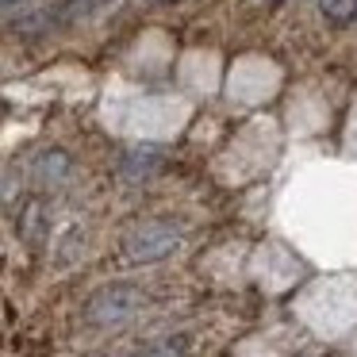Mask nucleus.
Masks as SVG:
<instances>
[{
	"label": "nucleus",
	"mask_w": 357,
	"mask_h": 357,
	"mask_svg": "<svg viewBox=\"0 0 357 357\" xmlns=\"http://www.w3.org/2000/svg\"><path fill=\"white\" fill-rule=\"evenodd\" d=\"M158 162H162V154H158L154 146H142V150H131V154L123 158V177H127V181H139V177H150V173L158 169Z\"/></svg>",
	"instance_id": "20e7f679"
},
{
	"label": "nucleus",
	"mask_w": 357,
	"mask_h": 357,
	"mask_svg": "<svg viewBox=\"0 0 357 357\" xmlns=\"http://www.w3.org/2000/svg\"><path fill=\"white\" fill-rule=\"evenodd\" d=\"M142 307H146L142 288H135V284H112V288H100V292L85 303V319L93 326H123V323H131Z\"/></svg>",
	"instance_id": "f257e3e1"
},
{
	"label": "nucleus",
	"mask_w": 357,
	"mask_h": 357,
	"mask_svg": "<svg viewBox=\"0 0 357 357\" xmlns=\"http://www.w3.org/2000/svg\"><path fill=\"white\" fill-rule=\"evenodd\" d=\"M323 4V12L331 20H338V24H346V20L357 16V0H319Z\"/></svg>",
	"instance_id": "0eeeda50"
},
{
	"label": "nucleus",
	"mask_w": 357,
	"mask_h": 357,
	"mask_svg": "<svg viewBox=\"0 0 357 357\" xmlns=\"http://www.w3.org/2000/svg\"><path fill=\"white\" fill-rule=\"evenodd\" d=\"M100 0H66L62 8H58V16H54V24H77L81 16H89V12L96 8Z\"/></svg>",
	"instance_id": "39448f33"
},
{
	"label": "nucleus",
	"mask_w": 357,
	"mask_h": 357,
	"mask_svg": "<svg viewBox=\"0 0 357 357\" xmlns=\"http://www.w3.org/2000/svg\"><path fill=\"white\" fill-rule=\"evenodd\" d=\"M135 357H185V338H165V342H154V346H146L142 354Z\"/></svg>",
	"instance_id": "423d86ee"
},
{
	"label": "nucleus",
	"mask_w": 357,
	"mask_h": 357,
	"mask_svg": "<svg viewBox=\"0 0 357 357\" xmlns=\"http://www.w3.org/2000/svg\"><path fill=\"white\" fill-rule=\"evenodd\" d=\"M181 246V231L169 223H142L127 238V257L131 261H162Z\"/></svg>",
	"instance_id": "f03ea898"
},
{
	"label": "nucleus",
	"mask_w": 357,
	"mask_h": 357,
	"mask_svg": "<svg viewBox=\"0 0 357 357\" xmlns=\"http://www.w3.org/2000/svg\"><path fill=\"white\" fill-rule=\"evenodd\" d=\"M261 4H265V0H261Z\"/></svg>",
	"instance_id": "9d476101"
},
{
	"label": "nucleus",
	"mask_w": 357,
	"mask_h": 357,
	"mask_svg": "<svg viewBox=\"0 0 357 357\" xmlns=\"http://www.w3.org/2000/svg\"><path fill=\"white\" fill-rule=\"evenodd\" d=\"M142 4H165V0H142Z\"/></svg>",
	"instance_id": "1a4fd4ad"
},
{
	"label": "nucleus",
	"mask_w": 357,
	"mask_h": 357,
	"mask_svg": "<svg viewBox=\"0 0 357 357\" xmlns=\"http://www.w3.org/2000/svg\"><path fill=\"white\" fill-rule=\"evenodd\" d=\"M16 4H20V0H4V16H12V12H16Z\"/></svg>",
	"instance_id": "6e6552de"
},
{
	"label": "nucleus",
	"mask_w": 357,
	"mask_h": 357,
	"mask_svg": "<svg viewBox=\"0 0 357 357\" xmlns=\"http://www.w3.org/2000/svg\"><path fill=\"white\" fill-rule=\"evenodd\" d=\"M70 173V158L62 154V150H43V154H35L31 162V181L35 185H58V181Z\"/></svg>",
	"instance_id": "7ed1b4c3"
}]
</instances>
